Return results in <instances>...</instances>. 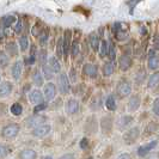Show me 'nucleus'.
Returning <instances> with one entry per match:
<instances>
[{
    "label": "nucleus",
    "mask_w": 159,
    "mask_h": 159,
    "mask_svg": "<svg viewBox=\"0 0 159 159\" xmlns=\"http://www.w3.org/2000/svg\"><path fill=\"white\" fill-rule=\"evenodd\" d=\"M19 130H20V126L18 123H11V124H7V126L4 127L1 134L6 139H13V138H16L18 135Z\"/></svg>",
    "instance_id": "obj_1"
},
{
    "label": "nucleus",
    "mask_w": 159,
    "mask_h": 159,
    "mask_svg": "<svg viewBox=\"0 0 159 159\" xmlns=\"http://www.w3.org/2000/svg\"><path fill=\"white\" fill-rule=\"evenodd\" d=\"M58 89H59L60 93H62V95H67L71 91L69 80L65 73H61L58 78Z\"/></svg>",
    "instance_id": "obj_2"
},
{
    "label": "nucleus",
    "mask_w": 159,
    "mask_h": 159,
    "mask_svg": "<svg viewBox=\"0 0 159 159\" xmlns=\"http://www.w3.org/2000/svg\"><path fill=\"white\" fill-rule=\"evenodd\" d=\"M140 135V128L139 127H133V128H129L124 134H123V140L126 144L130 145V144H134Z\"/></svg>",
    "instance_id": "obj_3"
},
{
    "label": "nucleus",
    "mask_w": 159,
    "mask_h": 159,
    "mask_svg": "<svg viewBox=\"0 0 159 159\" xmlns=\"http://www.w3.org/2000/svg\"><path fill=\"white\" fill-rule=\"evenodd\" d=\"M52 130V127L50 124H47V123H41L39 126H36L34 129H32V135L36 137V138H44L47 137Z\"/></svg>",
    "instance_id": "obj_4"
},
{
    "label": "nucleus",
    "mask_w": 159,
    "mask_h": 159,
    "mask_svg": "<svg viewBox=\"0 0 159 159\" xmlns=\"http://www.w3.org/2000/svg\"><path fill=\"white\" fill-rule=\"evenodd\" d=\"M56 93H58V89L53 83H48V84L44 85L43 96L47 100H53L56 97Z\"/></svg>",
    "instance_id": "obj_5"
},
{
    "label": "nucleus",
    "mask_w": 159,
    "mask_h": 159,
    "mask_svg": "<svg viewBox=\"0 0 159 159\" xmlns=\"http://www.w3.org/2000/svg\"><path fill=\"white\" fill-rule=\"evenodd\" d=\"M157 145H158V141H157V140H152V141H150L148 144H145V145L140 146L139 150H138L139 157H146Z\"/></svg>",
    "instance_id": "obj_6"
},
{
    "label": "nucleus",
    "mask_w": 159,
    "mask_h": 159,
    "mask_svg": "<svg viewBox=\"0 0 159 159\" xmlns=\"http://www.w3.org/2000/svg\"><path fill=\"white\" fill-rule=\"evenodd\" d=\"M116 90H117V93H119L120 97H127L132 92V85L128 81H121L117 85Z\"/></svg>",
    "instance_id": "obj_7"
},
{
    "label": "nucleus",
    "mask_w": 159,
    "mask_h": 159,
    "mask_svg": "<svg viewBox=\"0 0 159 159\" xmlns=\"http://www.w3.org/2000/svg\"><path fill=\"white\" fill-rule=\"evenodd\" d=\"M66 111L68 115H74L79 111V102L74 98H71L66 102Z\"/></svg>",
    "instance_id": "obj_8"
},
{
    "label": "nucleus",
    "mask_w": 159,
    "mask_h": 159,
    "mask_svg": "<svg viewBox=\"0 0 159 159\" xmlns=\"http://www.w3.org/2000/svg\"><path fill=\"white\" fill-rule=\"evenodd\" d=\"M43 100H44L43 98V93L41 92L40 90H32V91H30V93H29V100L34 105L42 103Z\"/></svg>",
    "instance_id": "obj_9"
},
{
    "label": "nucleus",
    "mask_w": 159,
    "mask_h": 159,
    "mask_svg": "<svg viewBox=\"0 0 159 159\" xmlns=\"http://www.w3.org/2000/svg\"><path fill=\"white\" fill-rule=\"evenodd\" d=\"M100 128H102V132L108 134L111 132V128H113V121L109 116H104L102 121H100Z\"/></svg>",
    "instance_id": "obj_10"
},
{
    "label": "nucleus",
    "mask_w": 159,
    "mask_h": 159,
    "mask_svg": "<svg viewBox=\"0 0 159 159\" xmlns=\"http://www.w3.org/2000/svg\"><path fill=\"white\" fill-rule=\"evenodd\" d=\"M23 72V62L22 61H16L15 65L12 66V77L15 80H19L20 76Z\"/></svg>",
    "instance_id": "obj_11"
},
{
    "label": "nucleus",
    "mask_w": 159,
    "mask_h": 159,
    "mask_svg": "<svg viewBox=\"0 0 159 159\" xmlns=\"http://www.w3.org/2000/svg\"><path fill=\"white\" fill-rule=\"evenodd\" d=\"M148 68L152 69V71L159 68V56L153 52V50L150 53V58H148Z\"/></svg>",
    "instance_id": "obj_12"
},
{
    "label": "nucleus",
    "mask_w": 159,
    "mask_h": 159,
    "mask_svg": "<svg viewBox=\"0 0 159 159\" xmlns=\"http://www.w3.org/2000/svg\"><path fill=\"white\" fill-rule=\"evenodd\" d=\"M140 107V97L138 95H134L130 97V100L128 102V110L129 111H137Z\"/></svg>",
    "instance_id": "obj_13"
},
{
    "label": "nucleus",
    "mask_w": 159,
    "mask_h": 159,
    "mask_svg": "<svg viewBox=\"0 0 159 159\" xmlns=\"http://www.w3.org/2000/svg\"><path fill=\"white\" fill-rule=\"evenodd\" d=\"M71 30H66L65 31V36L62 37V46H63V55H67L68 54V50H69V42H71Z\"/></svg>",
    "instance_id": "obj_14"
},
{
    "label": "nucleus",
    "mask_w": 159,
    "mask_h": 159,
    "mask_svg": "<svg viewBox=\"0 0 159 159\" xmlns=\"http://www.w3.org/2000/svg\"><path fill=\"white\" fill-rule=\"evenodd\" d=\"M132 122H133V117H132V116H122V117H120V119L116 121V126H117L119 129H124V128H127Z\"/></svg>",
    "instance_id": "obj_15"
},
{
    "label": "nucleus",
    "mask_w": 159,
    "mask_h": 159,
    "mask_svg": "<svg viewBox=\"0 0 159 159\" xmlns=\"http://www.w3.org/2000/svg\"><path fill=\"white\" fill-rule=\"evenodd\" d=\"M12 91V84L8 81H4L0 84V97H6Z\"/></svg>",
    "instance_id": "obj_16"
},
{
    "label": "nucleus",
    "mask_w": 159,
    "mask_h": 159,
    "mask_svg": "<svg viewBox=\"0 0 159 159\" xmlns=\"http://www.w3.org/2000/svg\"><path fill=\"white\" fill-rule=\"evenodd\" d=\"M84 73L90 78H95L97 76V67L92 63H87L84 66Z\"/></svg>",
    "instance_id": "obj_17"
},
{
    "label": "nucleus",
    "mask_w": 159,
    "mask_h": 159,
    "mask_svg": "<svg viewBox=\"0 0 159 159\" xmlns=\"http://www.w3.org/2000/svg\"><path fill=\"white\" fill-rule=\"evenodd\" d=\"M44 122V117H42V116H32V117H29L28 121H26V124H28V127H30V128H35L36 126H39L41 123H43Z\"/></svg>",
    "instance_id": "obj_18"
},
{
    "label": "nucleus",
    "mask_w": 159,
    "mask_h": 159,
    "mask_svg": "<svg viewBox=\"0 0 159 159\" xmlns=\"http://www.w3.org/2000/svg\"><path fill=\"white\" fill-rule=\"evenodd\" d=\"M36 157H37V153L30 148L23 150L19 153V159H36Z\"/></svg>",
    "instance_id": "obj_19"
},
{
    "label": "nucleus",
    "mask_w": 159,
    "mask_h": 159,
    "mask_svg": "<svg viewBox=\"0 0 159 159\" xmlns=\"http://www.w3.org/2000/svg\"><path fill=\"white\" fill-rule=\"evenodd\" d=\"M120 68L122 69V71H127L129 67H130V63H132V61H130V58L128 56V55H122L121 58H120Z\"/></svg>",
    "instance_id": "obj_20"
},
{
    "label": "nucleus",
    "mask_w": 159,
    "mask_h": 159,
    "mask_svg": "<svg viewBox=\"0 0 159 159\" xmlns=\"http://www.w3.org/2000/svg\"><path fill=\"white\" fill-rule=\"evenodd\" d=\"M49 67L52 68V71L54 73H60V71H61V65H60L59 60L55 56H52L49 59Z\"/></svg>",
    "instance_id": "obj_21"
},
{
    "label": "nucleus",
    "mask_w": 159,
    "mask_h": 159,
    "mask_svg": "<svg viewBox=\"0 0 159 159\" xmlns=\"http://www.w3.org/2000/svg\"><path fill=\"white\" fill-rule=\"evenodd\" d=\"M105 107H107V109L108 110H110V111H115L116 110V100H115V97L113 96V95H110V96H108V98L105 100Z\"/></svg>",
    "instance_id": "obj_22"
},
{
    "label": "nucleus",
    "mask_w": 159,
    "mask_h": 159,
    "mask_svg": "<svg viewBox=\"0 0 159 159\" xmlns=\"http://www.w3.org/2000/svg\"><path fill=\"white\" fill-rule=\"evenodd\" d=\"M103 73H104L105 77H109V76H111V74L114 73V63H113V61H109V62H107V63L104 65V67H103Z\"/></svg>",
    "instance_id": "obj_23"
},
{
    "label": "nucleus",
    "mask_w": 159,
    "mask_h": 159,
    "mask_svg": "<svg viewBox=\"0 0 159 159\" xmlns=\"http://www.w3.org/2000/svg\"><path fill=\"white\" fill-rule=\"evenodd\" d=\"M89 42H90V46H91V48L93 50H98L100 49V39L96 35H90Z\"/></svg>",
    "instance_id": "obj_24"
},
{
    "label": "nucleus",
    "mask_w": 159,
    "mask_h": 159,
    "mask_svg": "<svg viewBox=\"0 0 159 159\" xmlns=\"http://www.w3.org/2000/svg\"><path fill=\"white\" fill-rule=\"evenodd\" d=\"M42 72H43V76H44V78L48 80H50L53 78V76H54V72L52 71V68L49 67V66H47L46 63L44 65H42Z\"/></svg>",
    "instance_id": "obj_25"
},
{
    "label": "nucleus",
    "mask_w": 159,
    "mask_h": 159,
    "mask_svg": "<svg viewBox=\"0 0 159 159\" xmlns=\"http://www.w3.org/2000/svg\"><path fill=\"white\" fill-rule=\"evenodd\" d=\"M158 84H159V72H157V73H154V74H152L150 77V79H148V87L153 89Z\"/></svg>",
    "instance_id": "obj_26"
},
{
    "label": "nucleus",
    "mask_w": 159,
    "mask_h": 159,
    "mask_svg": "<svg viewBox=\"0 0 159 159\" xmlns=\"http://www.w3.org/2000/svg\"><path fill=\"white\" fill-rule=\"evenodd\" d=\"M16 22V17L15 16H6L4 17L1 20V24H2V28H10L12 25V23Z\"/></svg>",
    "instance_id": "obj_27"
},
{
    "label": "nucleus",
    "mask_w": 159,
    "mask_h": 159,
    "mask_svg": "<svg viewBox=\"0 0 159 159\" xmlns=\"http://www.w3.org/2000/svg\"><path fill=\"white\" fill-rule=\"evenodd\" d=\"M108 49H109V44L107 41H102V43H100V58H104L108 54Z\"/></svg>",
    "instance_id": "obj_28"
},
{
    "label": "nucleus",
    "mask_w": 159,
    "mask_h": 159,
    "mask_svg": "<svg viewBox=\"0 0 159 159\" xmlns=\"http://www.w3.org/2000/svg\"><path fill=\"white\" fill-rule=\"evenodd\" d=\"M11 113H12L15 116H19V115H22V113H23V107L20 105L19 103L12 104V107H11Z\"/></svg>",
    "instance_id": "obj_29"
},
{
    "label": "nucleus",
    "mask_w": 159,
    "mask_h": 159,
    "mask_svg": "<svg viewBox=\"0 0 159 159\" xmlns=\"http://www.w3.org/2000/svg\"><path fill=\"white\" fill-rule=\"evenodd\" d=\"M19 46H20V49L23 52H25L28 48H29V40L26 36H22L19 39Z\"/></svg>",
    "instance_id": "obj_30"
},
{
    "label": "nucleus",
    "mask_w": 159,
    "mask_h": 159,
    "mask_svg": "<svg viewBox=\"0 0 159 159\" xmlns=\"http://www.w3.org/2000/svg\"><path fill=\"white\" fill-rule=\"evenodd\" d=\"M34 83H35V85H37V86H41V85L43 84V77H42V74H41L39 71H36V72L34 73Z\"/></svg>",
    "instance_id": "obj_31"
},
{
    "label": "nucleus",
    "mask_w": 159,
    "mask_h": 159,
    "mask_svg": "<svg viewBox=\"0 0 159 159\" xmlns=\"http://www.w3.org/2000/svg\"><path fill=\"white\" fill-rule=\"evenodd\" d=\"M10 153V148L5 145H0V159H4Z\"/></svg>",
    "instance_id": "obj_32"
},
{
    "label": "nucleus",
    "mask_w": 159,
    "mask_h": 159,
    "mask_svg": "<svg viewBox=\"0 0 159 159\" xmlns=\"http://www.w3.org/2000/svg\"><path fill=\"white\" fill-rule=\"evenodd\" d=\"M141 0H129L127 4L129 5V13L130 15H133L134 13V8H135V6L139 4Z\"/></svg>",
    "instance_id": "obj_33"
},
{
    "label": "nucleus",
    "mask_w": 159,
    "mask_h": 159,
    "mask_svg": "<svg viewBox=\"0 0 159 159\" xmlns=\"http://www.w3.org/2000/svg\"><path fill=\"white\" fill-rule=\"evenodd\" d=\"M71 48H72V49H71V54H72V56L78 55V53H79V43H78V42H73V44H72Z\"/></svg>",
    "instance_id": "obj_34"
},
{
    "label": "nucleus",
    "mask_w": 159,
    "mask_h": 159,
    "mask_svg": "<svg viewBox=\"0 0 159 159\" xmlns=\"http://www.w3.org/2000/svg\"><path fill=\"white\" fill-rule=\"evenodd\" d=\"M8 63V58L5 53H0V66L1 67H5L6 65Z\"/></svg>",
    "instance_id": "obj_35"
},
{
    "label": "nucleus",
    "mask_w": 159,
    "mask_h": 159,
    "mask_svg": "<svg viewBox=\"0 0 159 159\" xmlns=\"http://www.w3.org/2000/svg\"><path fill=\"white\" fill-rule=\"evenodd\" d=\"M47 41H48V30H42V32H41L40 35V42L41 44L43 46L44 43H47Z\"/></svg>",
    "instance_id": "obj_36"
},
{
    "label": "nucleus",
    "mask_w": 159,
    "mask_h": 159,
    "mask_svg": "<svg viewBox=\"0 0 159 159\" xmlns=\"http://www.w3.org/2000/svg\"><path fill=\"white\" fill-rule=\"evenodd\" d=\"M108 54H109V56H110V59L111 61L113 60H115V55H116V52H115V46L111 43L110 46H109V49H108Z\"/></svg>",
    "instance_id": "obj_37"
},
{
    "label": "nucleus",
    "mask_w": 159,
    "mask_h": 159,
    "mask_svg": "<svg viewBox=\"0 0 159 159\" xmlns=\"http://www.w3.org/2000/svg\"><path fill=\"white\" fill-rule=\"evenodd\" d=\"M46 109H47V104L42 102V103H40V104H36V105H35L34 113L37 114V113H40V111H42V110H46Z\"/></svg>",
    "instance_id": "obj_38"
},
{
    "label": "nucleus",
    "mask_w": 159,
    "mask_h": 159,
    "mask_svg": "<svg viewBox=\"0 0 159 159\" xmlns=\"http://www.w3.org/2000/svg\"><path fill=\"white\" fill-rule=\"evenodd\" d=\"M22 30H23V20L18 19L17 23H16V25H15V32L16 34H20Z\"/></svg>",
    "instance_id": "obj_39"
},
{
    "label": "nucleus",
    "mask_w": 159,
    "mask_h": 159,
    "mask_svg": "<svg viewBox=\"0 0 159 159\" xmlns=\"http://www.w3.org/2000/svg\"><path fill=\"white\" fill-rule=\"evenodd\" d=\"M7 50L10 52L11 55H16L17 54V48H16V44L15 43H10L7 46Z\"/></svg>",
    "instance_id": "obj_40"
},
{
    "label": "nucleus",
    "mask_w": 159,
    "mask_h": 159,
    "mask_svg": "<svg viewBox=\"0 0 159 159\" xmlns=\"http://www.w3.org/2000/svg\"><path fill=\"white\" fill-rule=\"evenodd\" d=\"M58 55L62 56L63 55V46H62V39H60L58 42Z\"/></svg>",
    "instance_id": "obj_41"
},
{
    "label": "nucleus",
    "mask_w": 159,
    "mask_h": 159,
    "mask_svg": "<svg viewBox=\"0 0 159 159\" xmlns=\"http://www.w3.org/2000/svg\"><path fill=\"white\" fill-rule=\"evenodd\" d=\"M89 147V140L86 139V138H83V139L80 140V148L81 150H86Z\"/></svg>",
    "instance_id": "obj_42"
},
{
    "label": "nucleus",
    "mask_w": 159,
    "mask_h": 159,
    "mask_svg": "<svg viewBox=\"0 0 159 159\" xmlns=\"http://www.w3.org/2000/svg\"><path fill=\"white\" fill-rule=\"evenodd\" d=\"M116 37H117V40H126L127 39V34L126 32H123L122 31V29L119 30V31H116Z\"/></svg>",
    "instance_id": "obj_43"
},
{
    "label": "nucleus",
    "mask_w": 159,
    "mask_h": 159,
    "mask_svg": "<svg viewBox=\"0 0 159 159\" xmlns=\"http://www.w3.org/2000/svg\"><path fill=\"white\" fill-rule=\"evenodd\" d=\"M153 113L157 115V116H159V98L158 100H154V103H153Z\"/></svg>",
    "instance_id": "obj_44"
},
{
    "label": "nucleus",
    "mask_w": 159,
    "mask_h": 159,
    "mask_svg": "<svg viewBox=\"0 0 159 159\" xmlns=\"http://www.w3.org/2000/svg\"><path fill=\"white\" fill-rule=\"evenodd\" d=\"M46 59H47V53H46V50H41L40 52V61H41L42 65L46 63Z\"/></svg>",
    "instance_id": "obj_45"
},
{
    "label": "nucleus",
    "mask_w": 159,
    "mask_h": 159,
    "mask_svg": "<svg viewBox=\"0 0 159 159\" xmlns=\"http://www.w3.org/2000/svg\"><path fill=\"white\" fill-rule=\"evenodd\" d=\"M116 159H132V156L129 153H121Z\"/></svg>",
    "instance_id": "obj_46"
},
{
    "label": "nucleus",
    "mask_w": 159,
    "mask_h": 159,
    "mask_svg": "<svg viewBox=\"0 0 159 159\" xmlns=\"http://www.w3.org/2000/svg\"><path fill=\"white\" fill-rule=\"evenodd\" d=\"M40 32H42V30L39 29V26L36 25V26H34V29H32V35L34 36H39L40 35Z\"/></svg>",
    "instance_id": "obj_47"
},
{
    "label": "nucleus",
    "mask_w": 159,
    "mask_h": 159,
    "mask_svg": "<svg viewBox=\"0 0 159 159\" xmlns=\"http://www.w3.org/2000/svg\"><path fill=\"white\" fill-rule=\"evenodd\" d=\"M59 159H74V154L67 153V154H63V156H61Z\"/></svg>",
    "instance_id": "obj_48"
},
{
    "label": "nucleus",
    "mask_w": 159,
    "mask_h": 159,
    "mask_svg": "<svg viewBox=\"0 0 159 159\" xmlns=\"http://www.w3.org/2000/svg\"><path fill=\"white\" fill-rule=\"evenodd\" d=\"M146 159H159V153H152V154H150Z\"/></svg>",
    "instance_id": "obj_49"
},
{
    "label": "nucleus",
    "mask_w": 159,
    "mask_h": 159,
    "mask_svg": "<svg viewBox=\"0 0 159 159\" xmlns=\"http://www.w3.org/2000/svg\"><path fill=\"white\" fill-rule=\"evenodd\" d=\"M114 30H115V32L121 30V23H115L114 24Z\"/></svg>",
    "instance_id": "obj_50"
},
{
    "label": "nucleus",
    "mask_w": 159,
    "mask_h": 159,
    "mask_svg": "<svg viewBox=\"0 0 159 159\" xmlns=\"http://www.w3.org/2000/svg\"><path fill=\"white\" fill-rule=\"evenodd\" d=\"M4 37V31H2V29H0V40Z\"/></svg>",
    "instance_id": "obj_51"
},
{
    "label": "nucleus",
    "mask_w": 159,
    "mask_h": 159,
    "mask_svg": "<svg viewBox=\"0 0 159 159\" xmlns=\"http://www.w3.org/2000/svg\"><path fill=\"white\" fill-rule=\"evenodd\" d=\"M42 159H53V158H52L50 156H46V157H43Z\"/></svg>",
    "instance_id": "obj_52"
},
{
    "label": "nucleus",
    "mask_w": 159,
    "mask_h": 159,
    "mask_svg": "<svg viewBox=\"0 0 159 159\" xmlns=\"http://www.w3.org/2000/svg\"><path fill=\"white\" fill-rule=\"evenodd\" d=\"M89 159H93V158H92V157H90V158H89Z\"/></svg>",
    "instance_id": "obj_53"
}]
</instances>
